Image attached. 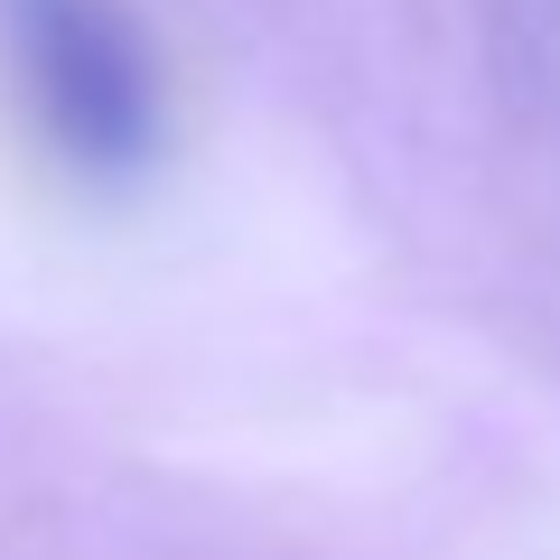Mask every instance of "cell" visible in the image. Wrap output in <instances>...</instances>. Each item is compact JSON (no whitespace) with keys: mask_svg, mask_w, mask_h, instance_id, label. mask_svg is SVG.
I'll use <instances>...</instances> for the list:
<instances>
[{"mask_svg":"<svg viewBox=\"0 0 560 560\" xmlns=\"http://www.w3.org/2000/svg\"><path fill=\"white\" fill-rule=\"evenodd\" d=\"M0 47H10V84H20L38 140L75 178L131 187L160 160V57L121 0H0Z\"/></svg>","mask_w":560,"mask_h":560,"instance_id":"cell-1","label":"cell"}]
</instances>
